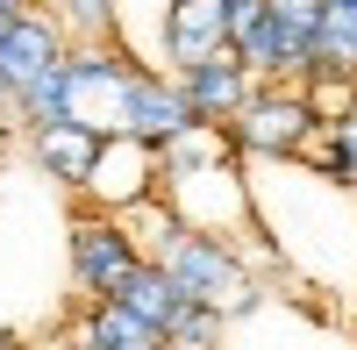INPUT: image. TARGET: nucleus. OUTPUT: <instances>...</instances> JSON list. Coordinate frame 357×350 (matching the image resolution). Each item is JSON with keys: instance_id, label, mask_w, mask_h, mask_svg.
Here are the masks:
<instances>
[{"instance_id": "f257e3e1", "label": "nucleus", "mask_w": 357, "mask_h": 350, "mask_svg": "<svg viewBox=\"0 0 357 350\" xmlns=\"http://www.w3.org/2000/svg\"><path fill=\"white\" fill-rule=\"evenodd\" d=\"M158 265L172 272L178 300H200L215 314H243L257 307V279L243 265V250H236V236H215V229H178V236L158 250Z\"/></svg>"}, {"instance_id": "f03ea898", "label": "nucleus", "mask_w": 357, "mask_h": 350, "mask_svg": "<svg viewBox=\"0 0 357 350\" xmlns=\"http://www.w3.org/2000/svg\"><path fill=\"white\" fill-rule=\"evenodd\" d=\"M229 143H236V158H301L314 151V136H321V114L307 100V86H272V79H257L250 86V100L229 114Z\"/></svg>"}, {"instance_id": "7ed1b4c3", "label": "nucleus", "mask_w": 357, "mask_h": 350, "mask_svg": "<svg viewBox=\"0 0 357 350\" xmlns=\"http://www.w3.org/2000/svg\"><path fill=\"white\" fill-rule=\"evenodd\" d=\"M143 65L122 50V36L114 43H72L65 50V79H72V122L100 129V136H122V93L129 79Z\"/></svg>"}, {"instance_id": "20e7f679", "label": "nucleus", "mask_w": 357, "mask_h": 350, "mask_svg": "<svg viewBox=\"0 0 357 350\" xmlns=\"http://www.w3.org/2000/svg\"><path fill=\"white\" fill-rule=\"evenodd\" d=\"M136 236L122 229V215H107V208H86L79 200V215H72V286H79V300H107L114 286L129 279L136 265Z\"/></svg>"}, {"instance_id": "39448f33", "label": "nucleus", "mask_w": 357, "mask_h": 350, "mask_svg": "<svg viewBox=\"0 0 357 350\" xmlns=\"http://www.w3.org/2000/svg\"><path fill=\"white\" fill-rule=\"evenodd\" d=\"M151 193H165L158 143H143V136H100V158H93V172H86L79 200L122 215V208H136V200H151Z\"/></svg>"}, {"instance_id": "423d86ee", "label": "nucleus", "mask_w": 357, "mask_h": 350, "mask_svg": "<svg viewBox=\"0 0 357 350\" xmlns=\"http://www.w3.org/2000/svg\"><path fill=\"white\" fill-rule=\"evenodd\" d=\"M172 79H178V93H186L193 122H229V114L250 100V86H257V72L236 50H215V57H200V65H178Z\"/></svg>"}, {"instance_id": "0eeeda50", "label": "nucleus", "mask_w": 357, "mask_h": 350, "mask_svg": "<svg viewBox=\"0 0 357 350\" xmlns=\"http://www.w3.org/2000/svg\"><path fill=\"white\" fill-rule=\"evenodd\" d=\"M65 50H72V36L57 29V15H43V8H22L8 29H0V79H8L15 93H22V86L36 79V72H50Z\"/></svg>"}, {"instance_id": "6e6552de", "label": "nucleus", "mask_w": 357, "mask_h": 350, "mask_svg": "<svg viewBox=\"0 0 357 350\" xmlns=\"http://www.w3.org/2000/svg\"><path fill=\"white\" fill-rule=\"evenodd\" d=\"M186 122H193V107H186V93H178L172 72H136L129 79V93H122V136L172 143Z\"/></svg>"}, {"instance_id": "1a4fd4ad", "label": "nucleus", "mask_w": 357, "mask_h": 350, "mask_svg": "<svg viewBox=\"0 0 357 350\" xmlns=\"http://www.w3.org/2000/svg\"><path fill=\"white\" fill-rule=\"evenodd\" d=\"M229 50V8L222 0H172L165 8V57L178 65H200V57Z\"/></svg>"}, {"instance_id": "9d476101", "label": "nucleus", "mask_w": 357, "mask_h": 350, "mask_svg": "<svg viewBox=\"0 0 357 350\" xmlns=\"http://www.w3.org/2000/svg\"><path fill=\"white\" fill-rule=\"evenodd\" d=\"M29 158H36V172H50L57 186H86V172H93L100 158V129H86V122H43V129H29Z\"/></svg>"}, {"instance_id": "9b49d317", "label": "nucleus", "mask_w": 357, "mask_h": 350, "mask_svg": "<svg viewBox=\"0 0 357 350\" xmlns=\"http://www.w3.org/2000/svg\"><path fill=\"white\" fill-rule=\"evenodd\" d=\"M158 343H165V329L129 314L122 300H86L72 322V350H158Z\"/></svg>"}, {"instance_id": "f8f14e48", "label": "nucleus", "mask_w": 357, "mask_h": 350, "mask_svg": "<svg viewBox=\"0 0 357 350\" xmlns=\"http://www.w3.org/2000/svg\"><path fill=\"white\" fill-rule=\"evenodd\" d=\"M158 165H165V179H193V172H222L236 165V143L222 122H186L172 143H158Z\"/></svg>"}, {"instance_id": "ddd939ff", "label": "nucleus", "mask_w": 357, "mask_h": 350, "mask_svg": "<svg viewBox=\"0 0 357 350\" xmlns=\"http://www.w3.org/2000/svg\"><path fill=\"white\" fill-rule=\"evenodd\" d=\"M107 300H122L129 314H143V322H172V307H178V286H172V272L158 265V257H136V265H129V279L122 286H114V294Z\"/></svg>"}, {"instance_id": "4468645a", "label": "nucleus", "mask_w": 357, "mask_h": 350, "mask_svg": "<svg viewBox=\"0 0 357 350\" xmlns=\"http://www.w3.org/2000/svg\"><path fill=\"white\" fill-rule=\"evenodd\" d=\"M65 114H72V79H65V57H57L50 72H36V79L15 93V122H22V136H29V129H43V122H65Z\"/></svg>"}, {"instance_id": "2eb2a0df", "label": "nucleus", "mask_w": 357, "mask_h": 350, "mask_svg": "<svg viewBox=\"0 0 357 350\" xmlns=\"http://www.w3.org/2000/svg\"><path fill=\"white\" fill-rule=\"evenodd\" d=\"M314 72H343L357 79V8H321V29H314Z\"/></svg>"}, {"instance_id": "dca6fc26", "label": "nucleus", "mask_w": 357, "mask_h": 350, "mask_svg": "<svg viewBox=\"0 0 357 350\" xmlns=\"http://www.w3.org/2000/svg\"><path fill=\"white\" fill-rule=\"evenodd\" d=\"M122 229L136 236L143 257H158V250L178 236V229H186V215L172 208V193H151V200H136V208H122Z\"/></svg>"}, {"instance_id": "f3484780", "label": "nucleus", "mask_w": 357, "mask_h": 350, "mask_svg": "<svg viewBox=\"0 0 357 350\" xmlns=\"http://www.w3.org/2000/svg\"><path fill=\"white\" fill-rule=\"evenodd\" d=\"M314 151H321V179L357 193V107H350V114H336V122H321Z\"/></svg>"}, {"instance_id": "a211bd4d", "label": "nucleus", "mask_w": 357, "mask_h": 350, "mask_svg": "<svg viewBox=\"0 0 357 350\" xmlns=\"http://www.w3.org/2000/svg\"><path fill=\"white\" fill-rule=\"evenodd\" d=\"M72 43H114V0H36Z\"/></svg>"}, {"instance_id": "6ab92c4d", "label": "nucleus", "mask_w": 357, "mask_h": 350, "mask_svg": "<svg viewBox=\"0 0 357 350\" xmlns=\"http://www.w3.org/2000/svg\"><path fill=\"white\" fill-rule=\"evenodd\" d=\"M222 329H229V314L200 307V300H178L172 322H165V343L172 350H222Z\"/></svg>"}, {"instance_id": "aec40b11", "label": "nucleus", "mask_w": 357, "mask_h": 350, "mask_svg": "<svg viewBox=\"0 0 357 350\" xmlns=\"http://www.w3.org/2000/svg\"><path fill=\"white\" fill-rule=\"evenodd\" d=\"M321 8H329V0H272V22L286 29V36H307V43H314V29H321Z\"/></svg>"}, {"instance_id": "412c9836", "label": "nucleus", "mask_w": 357, "mask_h": 350, "mask_svg": "<svg viewBox=\"0 0 357 350\" xmlns=\"http://www.w3.org/2000/svg\"><path fill=\"white\" fill-rule=\"evenodd\" d=\"M8 129H22V122H15V86L0 79V136H8Z\"/></svg>"}, {"instance_id": "4be33fe9", "label": "nucleus", "mask_w": 357, "mask_h": 350, "mask_svg": "<svg viewBox=\"0 0 357 350\" xmlns=\"http://www.w3.org/2000/svg\"><path fill=\"white\" fill-rule=\"evenodd\" d=\"M22 8H36V0H0V29H8V22H15Z\"/></svg>"}, {"instance_id": "5701e85b", "label": "nucleus", "mask_w": 357, "mask_h": 350, "mask_svg": "<svg viewBox=\"0 0 357 350\" xmlns=\"http://www.w3.org/2000/svg\"><path fill=\"white\" fill-rule=\"evenodd\" d=\"M0 350H36L29 336H15V329H0Z\"/></svg>"}, {"instance_id": "b1692460", "label": "nucleus", "mask_w": 357, "mask_h": 350, "mask_svg": "<svg viewBox=\"0 0 357 350\" xmlns=\"http://www.w3.org/2000/svg\"><path fill=\"white\" fill-rule=\"evenodd\" d=\"M336 8H357V0H336Z\"/></svg>"}, {"instance_id": "393cba45", "label": "nucleus", "mask_w": 357, "mask_h": 350, "mask_svg": "<svg viewBox=\"0 0 357 350\" xmlns=\"http://www.w3.org/2000/svg\"><path fill=\"white\" fill-rule=\"evenodd\" d=\"M158 350H172V343H158Z\"/></svg>"}, {"instance_id": "a878e982", "label": "nucleus", "mask_w": 357, "mask_h": 350, "mask_svg": "<svg viewBox=\"0 0 357 350\" xmlns=\"http://www.w3.org/2000/svg\"><path fill=\"white\" fill-rule=\"evenodd\" d=\"M0 143H8V136H0Z\"/></svg>"}]
</instances>
